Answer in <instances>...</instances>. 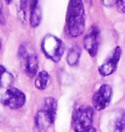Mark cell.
<instances>
[{"label":"cell","instance_id":"1","mask_svg":"<svg viewBox=\"0 0 125 132\" xmlns=\"http://www.w3.org/2000/svg\"><path fill=\"white\" fill-rule=\"evenodd\" d=\"M86 16L83 2L81 0H71L67 7L66 28L68 36L76 38L81 36L85 31Z\"/></svg>","mask_w":125,"mask_h":132},{"label":"cell","instance_id":"2","mask_svg":"<svg viewBox=\"0 0 125 132\" xmlns=\"http://www.w3.org/2000/svg\"><path fill=\"white\" fill-rule=\"evenodd\" d=\"M58 110V101L55 97L49 96L44 99L43 106L38 110L34 117V130L35 132H47L55 122Z\"/></svg>","mask_w":125,"mask_h":132},{"label":"cell","instance_id":"3","mask_svg":"<svg viewBox=\"0 0 125 132\" xmlns=\"http://www.w3.org/2000/svg\"><path fill=\"white\" fill-rule=\"evenodd\" d=\"M94 108L81 105L73 111L71 117V127L74 132H86L93 127Z\"/></svg>","mask_w":125,"mask_h":132},{"label":"cell","instance_id":"4","mask_svg":"<svg viewBox=\"0 0 125 132\" xmlns=\"http://www.w3.org/2000/svg\"><path fill=\"white\" fill-rule=\"evenodd\" d=\"M65 43L59 37L48 34L43 37L41 41V52L45 57L53 62H59L65 53Z\"/></svg>","mask_w":125,"mask_h":132},{"label":"cell","instance_id":"5","mask_svg":"<svg viewBox=\"0 0 125 132\" xmlns=\"http://www.w3.org/2000/svg\"><path fill=\"white\" fill-rule=\"evenodd\" d=\"M18 56L21 62L22 68L25 70V74L30 78L35 77L38 73L37 71L39 66L37 54L34 51L30 52L25 46L22 45L18 51Z\"/></svg>","mask_w":125,"mask_h":132},{"label":"cell","instance_id":"6","mask_svg":"<svg viewBox=\"0 0 125 132\" xmlns=\"http://www.w3.org/2000/svg\"><path fill=\"white\" fill-rule=\"evenodd\" d=\"M26 101L25 92L17 87H11L0 95V103L11 110H18L24 107Z\"/></svg>","mask_w":125,"mask_h":132},{"label":"cell","instance_id":"7","mask_svg":"<svg viewBox=\"0 0 125 132\" xmlns=\"http://www.w3.org/2000/svg\"><path fill=\"white\" fill-rule=\"evenodd\" d=\"M121 54H122V50L119 46L115 47L113 51L110 53V54L108 57L106 58L102 64L99 67V74L102 77H108L113 75L117 69V66L119 63V60L121 58Z\"/></svg>","mask_w":125,"mask_h":132},{"label":"cell","instance_id":"8","mask_svg":"<svg viewBox=\"0 0 125 132\" xmlns=\"http://www.w3.org/2000/svg\"><path fill=\"white\" fill-rule=\"evenodd\" d=\"M113 97V87L108 84L102 85L94 93L92 98L93 107L97 111H102L108 107Z\"/></svg>","mask_w":125,"mask_h":132},{"label":"cell","instance_id":"9","mask_svg":"<svg viewBox=\"0 0 125 132\" xmlns=\"http://www.w3.org/2000/svg\"><path fill=\"white\" fill-rule=\"evenodd\" d=\"M100 46V29L93 25L83 38V47L91 57H95Z\"/></svg>","mask_w":125,"mask_h":132},{"label":"cell","instance_id":"10","mask_svg":"<svg viewBox=\"0 0 125 132\" xmlns=\"http://www.w3.org/2000/svg\"><path fill=\"white\" fill-rule=\"evenodd\" d=\"M125 131V111L122 109L117 110L112 120L108 122V132Z\"/></svg>","mask_w":125,"mask_h":132},{"label":"cell","instance_id":"11","mask_svg":"<svg viewBox=\"0 0 125 132\" xmlns=\"http://www.w3.org/2000/svg\"><path fill=\"white\" fill-rule=\"evenodd\" d=\"M29 23L32 28L40 25L42 21V10L39 2L34 0L29 2Z\"/></svg>","mask_w":125,"mask_h":132},{"label":"cell","instance_id":"12","mask_svg":"<svg viewBox=\"0 0 125 132\" xmlns=\"http://www.w3.org/2000/svg\"><path fill=\"white\" fill-rule=\"evenodd\" d=\"M14 81V76L5 68L4 65H0V90H6L7 88L11 87Z\"/></svg>","mask_w":125,"mask_h":132},{"label":"cell","instance_id":"13","mask_svg":"<svg viewBox=\"0 0 125 132\" xmlns=\"http://www.w3.org/2000/svg\"><path fill=\"white\" fill-rule=\"evenodd\" d=\"M49 82H50V75L47 71L42 70L36 74L35 80H34V86L37 89L44 90L48 87Z\"/></svg>","mask_w":125,"mask_h":132},{"label":"cell","instance_id":"14","mask_svg":"<svg viewBox=\"0 0 125 132\" xmlns=\"http://www.w3.org/2000/svg\"><path fill=\"white\" fill-rule=\"evenodd\" d=\"M80 55H81V49L78 46H72L67 55V64L71 67H74L79 63Z\"/></svg>","mask_w":125,"mask_h":132},{"label":"cell","instance_id":"15","mask_svg":"<svg viewBox=\"0 0 125 132\" xmlns=\"http://www.w3.org/2000/svg\"><path fill=\"white\" fill-rule=\"evenodd\" d=\"M29 1H21V5H20V10H19V19L21 21L25 24L26 22V12H27V8L29 7Z\"/></svg>","mask_w":125,"mask_h":132},{"label":"cell","instance_id":"16","mask_svg":"<svg viewBox=\"0 0 125 132\" xmlns=\"http://www.w3.org/2000/svg\"><path fill=\"white\" fill-rule=\"evenodd\" d=\"M117 11L121 14H125V0H118L115 1Z\"/></svg>","mask_w":125,"mask_h":132},{"label":"cell","instance_id":"17","mask_svg":"<svg viewBox=\"0 0 125 132\" xmlns=\"http://www.w3.org/2000/svg\"><path fill=\"white\" fill-rule=\"evenodd\" d=\"M0 23H1V24H5V18H4L3 13H2L1 6H0Z\"/></svg>","mask_w":125,"mask_h":132},{"label":"cell","instance_id":"18","mask_svg":"<svg viewBox=\"0 0 125 132\" xmlns=\"http://www.w3.org/2000/svg\"><path fill=\"white\" fill-rule=\"evenodd\" d=\"M86 132H97V129L94 127V126H93V127H92L90 130H88V131H86Z\"/></svg>","mask_w":125,"mask_h":132},{"label":"cell","instance_id":"19","mask_svg":"<svg viewBox=\"0 0 125 132\" xmlns=\"http://www.w3.org/2000/svg\"><path fill=\"white\" fill-rule=\"evenodd\" d=\"M0 50H1V41H0Z\"/></svg>","mask_w":125,"mask_h":132}]
</instances>
